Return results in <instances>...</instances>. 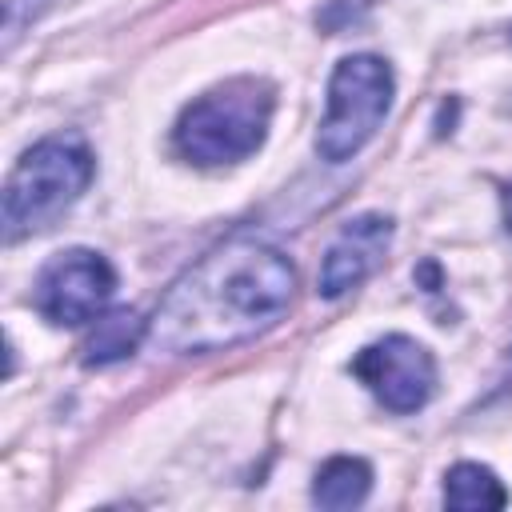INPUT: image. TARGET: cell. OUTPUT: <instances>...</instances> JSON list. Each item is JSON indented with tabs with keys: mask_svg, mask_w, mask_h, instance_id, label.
<instances>
[{
	"mask_svg": "<svg viewBox=\"0 0 512 512\" xmlns=\"http://www.w3.org/2000/svg\"><path fill=\"white\" fill-rule=\"evenodd\" d=\"M116 288L112 264L92 248H68L52 256L36 276V308L48 324L96 320Z\"/></svg>",
	"mask_w": 512,
	"mask_h": 512,
	"instance_id": "5b68a950",
	"label": "cell"
},
{
	"mask_svg": "<svg viewBox=\"0 0 512 512\" xmlns=\"http://www.w3.org/2000/svg\"><path fill=\"white\" fill-rule=\"evenodd\" d=\"M504 220H508V232H512V188H508V196H504Z\"/></svg>",
	"mask_w": 512,
	"mask_h": 512,
	"instance_id": "8fae6325",
	"label": "cell"
},
{
	"mask_svg": "<svg viewBox=\"0 0 512 512\" xmlns=\"http://www.w3.org/2000/svg\"><path fill=\"white\" fill-rule=\"evenodd\" d=\"M444 504L460 508V512H492V508L508 504V492L492 468L464 460V464L448 468V476H444Z\"/></svg>",
	"mask_w": 512,
	"mask_h": 512,
	"instance_id": "9c48e42d",
	"label": "cell"
},
{
	"mask_svg": "<svg viewBox=\"0 0 512 512\" xmlns=\"http://www.w3.org/2000/svg\"><path fill=\"white\" fill-rule=\"evenodd\" d=\"M92 152L76 136H48L32 144L4 184V240H24L52 228L88 188Z\"/></svg>",
	"mask_w": 512,
	"mask_h": 512,
	"instance_id": "3957f363",
	"label": "cell"
},
{
	"mask_svg": "<svg viewBox=\"0 0 512 512\" xmlns=\"http://www.w3.org/2000/svg\"><path fill=\"white\" fill-rule=\"evenodd\" d=\"M352 372L368 384V392L388 408V412H416L428 404L436 388V364L424 344L412 336H384L368 348L356 352Z\"/></svg>",
	"mask_w": 512,
	"mask_h": 512,
	"instance_id": "8992f818",
	"label": "cell"
},
{
	"mask_svg": "<svg viewBox=\"0 0 512 512\" xmlns=\"http://www.w3.org/2000/svg\"><path fill=\"white\" fill-rule=\"evenodd\" d=\"M272 84L236 76L196 96L176 120V148L196 164H236L252 156L272 124Z\"/></svg>",
	"mask_w": 512,
	"mask_h": 512,
	"instance_id": "7a4b0ae2",
	"label": "cell"
},
{
	"mask_svg": "<svg viewBox=\"0 0 512 512\" xmlns=\"http://www.w3.org/2000/svg\"><path fill=\"white\" fill-rule=\"evenodd\" d=\"M140 340H148V320H140L136 308H112V312L96 316V328L84 340V364L88 368L116 364V360L132 356Z\"/></svg>",
	"mask_w": 512,
	"mask_h": 512,
	"instance_id": "ba28073f",
	"label": "cell"
},
{
	"mask_svg": "<svg viewBox=\"0 0 512 512\" xmlns=\"http://www.w3.org/2000/svg\"><path fill=\"white\" fill-rule=\"evenodd\" d=\"M388 244H392V224H388V216L368 212V216L348 220V224L336 232V240L328 244V252H324L316 292H320L324 300H336V296L352 292L356 284H364V280L380 268Z\"/></svg>",
	"mask_w": 512,
	"mask_h": 512,
	"instance_id": "52a82bcc",
	"label": "cell"
},
{
	"mask_svg": "<svg viewBox=\"0 0 512 512\" xmlns=\"http://www.w3.org/2000/svg\"><path fill=\"white\" fill-rule=\"evenodd\" d=\"M372 488V468L360 456H332L312 484V500L320 508H352L368 496Z\"/></svg>",
	"mask_w": 512,
	"mask_h": 512,
	"instance_id": "30bf717a",
	"label": "cell"
},
{
	"mask_svg": "<svg viewBox=\"0 0 512 512\" xmlns=\"http://www.w3.org/2000/svg\"><path fill=\"white\" fill-rule=\"evenodd\" d=\"M292 288L296 272L280 248L256 236H232L164 292L148 320V340L168 356L236 348L288 312Z\"/></svg>",
	"mask_w": 512,
	"mask_h": 512,
	"instance_id": "6da1fadb",
	"label": "cell"
},
{
	"mask_svg": "<svg viewBox=\"0 0 512 512\" xmlns=\"http://www.w3.org/2000/svg\"><path fill=\"white\" fill-rule=\"evenodd\" d=\"M392 104V68L380 56H344L328 80V108L316 132V152L332 164L360 152Z\"/></svg>",
	"mask_w": 512,
	"mask_h": 512,
	"instance_id": "277c9868",
	"label": "cell"
}]
</instances>
